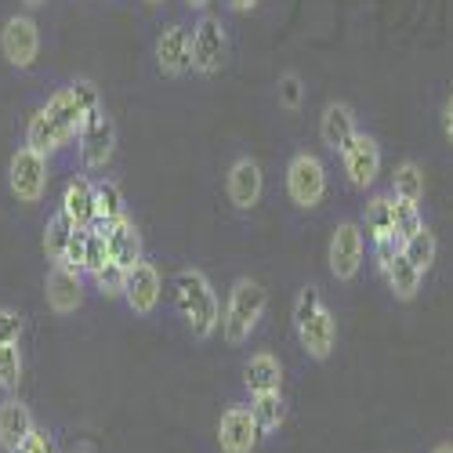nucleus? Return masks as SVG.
Wrapping results in <instances>:
<instances>
[{"label": "nucleus", "instance_id": "obj_6", "mask_svg": "<svg viewBox=\"0 0 453 453\" xmlns=\"http://www.w3.org/2000/svg\"><path fill=\"white\" fill-rule=\"evenodd\" d=\"M366 257V233L356 221H337L326 243V269L337 283H356Z\"/></svg>", "mask_w": 453, "mask_h": 453}, {"label": "nucleus", "instance_id": "obj_39", "mask_svg": "<svg viewBox=\"0 0 453 453\" xmlns=\"http://www.w3.org/2000/svg\"><path fill=\"white\" fill-rule=\"evenodd\" d=\"M257 4H261V0H225V8H229L233 15H250Z\"/></svg>", "mask_w": 453, "mask_h": 453}, {"label": "nucleus", "instance_id": "obj_1", "mask_svg": "<svg viewBox=\"0 0 453 453\" xmlns=\"http://www.w3.org/2000/svg\"><path fill=\"white\" fill-rule=\"evenodd\" d=\"M95 109H102V95L91 81H73V84L58 88L29 117L26 145L36 149V153H44V157L58 153V149H65L73 138H81V127Z\"/></svg>", "mask_w": 453, "mask_h": 453}, {"label": "nucleus", "instance_id": "obj_11", "mask_svg": "<svg viewBox=\"0 0 453 453\" xmlns=\"http://www.w3.org/2000/svg\"><path fill=\"white\" fill-rule=\"evenodd\" d=\"M0 55L8 58L12 69H33V62L41 58V26L33 15L19 12L0 29Z\"/></svg>", "mask_w": 453, "mask_h": 453}, {"label": "nucleus", "instance_id": "obj_9", "mask_svg": "<svg viewBox=\"0 0 453 453\" xmlns=\"http://www.w3.org/2000/svg\"><path fill=\"white\" fill-rule=\"evenodd\" d=\"M225 58H229V33L218 15H200L193 26V73L196 77H214L221 73Z\"/></svg>", "mask_w": 453, "mask_h": 453}, {"label": "nucleus", "instance_id": "obj_10", "mask_svg": "<svg viewBox=\"0 0 453 453\" xmlns=\"http://www.w3.org/2000/svg\"><path fill=\"white\" fill-rule=\"evenodd\" d=\"M381 164H385L381 142H377L373 134H366V131H359L342 153V171H345L349 185L359 188V193H366V188L377 185V178H381Z\"/></svg>", "mask_w": 453, "mask_h": 453}, {"label": "nucleus", "instance_id": "obj_42", "mask_svg": "<svg viewBox=\"0 0 453 453\" xmlns=\"http://www.w3.org/2000/svg\"><path fill=\"white\" fill-rule=\"evenodd\" d=\"M44 4H48V0H22V8H29V12L33 8H44Z\"/></svg>", "mask_w": 453, "mask_h": 453}, {"label": "nucleus", "instance_id": "obj_19", "mask_svg": "<svg viewBox=\"0 0 453 453\" xmlns=\"http://www.w3.org/2000/svg\"><path fill=\"white\" fill-rule=\"evenodd\" d=\"M91 229H102V233H105L112 261H120L124 269H134L138 261H142V236H138L134 221H131L127 214H124V218H117V221H109V225H98V221H95Z\"/></svg>", "mask_w": 453, "mask_h": 453}, {"label": "nucleus", "instance_id": "obj_35", "mask_svg": "<svg viewBox=\"0 0 453 453\" xmlns=\"http://www.w3.org/2000/svg\"><path fill=\"white\" fill-rule=\"evenodd\" d=\"M22 337V312L0 305V345H19Z\"/></svg>", "mask_w": 453, "mask_h": 453}, {"label": "nucleus", "instance_id": "obj_36", "mask_svg": "<svg viewBox=\"0 0 453 453\" xmlns=\"http://www.w3.org/2000/svg\"><path fill=\"white\" fill-rule=\"evenodd\" d=\"M84 247H88V229H77L65 247V257H62V265H69L73 273H84Z\"/></svg>", "mask_w": 453, "mask_h": 453}, {"label": "nucleus", "instance_id": "obj_22", "mask_svg": "<svg viewBox=\"0 0 453 453\" xmlns=\"http://www.w3.org/2000/svg\"><path fill=\"white\" fill-rule=\"evenodd\" d=\"M381 276L388 280L392 297H395V301H403V305H406V301L418 297V294H421V287H425V273H421L418 265H413V261H410L406 254H399Z\"/></svg>", "mask_w": 453, "mask_h": 453}, {"label": "nucleus", "instance_id": "obj_23", "mask_svg": "<svg viewBox=\"0 0 453 453\" xmlns=\"http://www.w3.org/2000/svg\"><path fill=\"white\" fill-rule=\"evenodd\" d=\"M363 233H366V240L395 233V196L392 193H377V196L366 200V207H363Z\"/></svg>", "mask_w": 453, "mask_h": 453}, {"label": "nucleus", "instance_id": "obj_40", "mask_svg": "<svg viewBox=\"0 0 453 453\" xmlns=\"http://www.w3.org/2000/svg\"><path fill=\"white\" fill-rule=\"evenodd\" d=\"M181 4H185L188 12H196V15H207V8H211V0H181Z\"/></svg>", "mask_w": 453, "mask_h": 453}, {"label": "nucleus", "instance_id": "obj_20", "mask_svg": "<svg viewBox=\"0 0 453 453\" xmlns=\"http://www.w3.org/2000/svg\"><path fill=\"white\" fill-rule=\"evenodd\" d=\"M77 229H91L95 225V178L81 174V178H73L65 185V193H62V207H58Z\"/></svg>", "mask_w": 453, "mask_h": 453}, {"label": "nucleus", "instance_id": "obj_2", "mask_svg": "<svg viewBox=\"0 0 453 453\" xmlns=\"http://www.w3.org/2000/svg\"><path fill=\"white\" fill-rule=\"evenodd\" d=\"M171 290H174V309L181 323L188 326V334L196 342H211L221 326V305H218V290L207 280V273L196 265H185L174 273Z\"/></svg>", "mask_w": 453, "mask_h": 453}, {"label": "nucleus", "instance_id": "obj_38", "mask_svg": "<svg viewBox=\"0 0 453 453\" xmlns=\"http://www.w3.org/2000/svg\"><path fill=\"white\" fill-rule=\"evenodd\" d=\"M442 138H446L449 149H453V91H449L446 102H442Z\"/></svg>", "mask_w": 453, "mask_h": 453}, {"label": "nucleus", "instance_id": "obj_26", "mask_svg": "<svg viewBox=\"0 0 453 453\" xmlns=\"http://www.w3.org/2000/svg\"><path fill=\"white\" fill-rule=\"evenodd\" d=\"M403 254L428 276V273L435 269V261H439V236H435L432 225H425L421 233H413V236L403 243Z\"/></svg>", "mask_w": 453, "mask_h": 453}, {"label": "nucleus", "instance_id": "obj_16", "mask_svg": "<svg viewBox=\"0 0 453 453\" xmlns=\"http://www.w3.org/2000/svg\"><path fill=\"white\" fill-rule=\"evenodd\" d=\"M44 297L55 316H73L84 305V273H73L69 265H51L44 280Z\"/></svg>", "mask_w": 453, "mask_h": 453}, {"label": "nucleus", "instance_id": "obj_29", "mask_svg": "<svg viewBox=\"0 0 453 453\" xmlns=\"http://www.w3.org/2000/svg\"><path fill=\"white\" fill-rule=\"evenodd\" d=\"M91 283H95V290L102 294V297H109V301H117V297H124V290H127V269L120 265V261H105V265L98 269V273H91L88 276Z\"/></svg>", "mask_w": 453, "mask_h": 453}, {"label": "nucleus", "instance_id": "obj_37", "mask_svg": "<svg viewBox=\"0 0 453 453\" xmlns=\"http://www.w3.org/2000/svg\"><path fill=\"white\" fill-rule=\"evenodd\" d=\"M19 453H58V446H55L51 432H44V428H36V432H33V435L26 439V446H22Z\"/></svg>", "mask_w": 453, "mask_h": 453}, {"label": "nucleus", "instance_id": "obj_4", "mask_svg": "<svg viewBox=\"0 0 453 453\" xmlns=\"http://www.w3.org/2000/svg\"><path fill=\"white\" fill-rule=\"evenodd\" d=\"M265 309H269V290L261 287L257 280L250 276H240L233 287H229V297H225V312H221V337L229 349H243L254 330L265 319Z\"/></svg>", "mask_w": 453, "mask_h": 453}, {"label": "nucleus", "instance_id": "obj_41", "mask_svg": "<svg viewBox=\"0 0 453 453\" xmlns=\"http://www.w3.org/2000/svg\"><path fill=\"white\" fill-rule=\"evenodd\" d=\"M432 453H453V442H449V439H442V442H435V446H432Z\"/></svg>", "mask_w": 453, "mask_h": 453}, {"label": "nucleus", "instance_id": "obj_34", "mask_svg": "<svg viewBox=\"0 0 453 453\" xmlns=\"http://www.w3.org/2000/svg\"><path fill=\"white\" fill-rule=\"evenodd\" d=\"M109 257H112V254H109V240H105V233H102V229H88V247H84V276L98 273Z\"/></svg>", "mask_w": 453, "mask_h": 453}, {"label": "nucleus", "instance_id": "obj_12", "mask_svg": "<svg viewBox=\"0 0 453 453\" xmlns=\"http://www.w3.org/2000/svg\"><path fill=\"white\" fill-rule=\"evenodd\" d=\"M153 58L167 81L188 77V73H193V29H185L181 22L164 26L153 44Z\"/></svg>", "mask_w": 453, "mask_h": 453}, {"label": "nucleus", "instance_id": "obj_27", "mask_svg": "<svg viewBox=\"0 0 453 453\" xmlns=\"http://www.w3.org/2000/svg\"><path fill=\"white\" fill-rule=\"evenodd\" d=\"M73 233H77V225H73L62 211L48 218V225H44V254H48L51 265H62V257H65V247H69Z\"/></svg>", "mask_w": 453, "mask_h": 453}, {"label": "nucleus", "instance_id": "obj_17", "mask_svg": "<svg viewBox=\"0 0 453 453\" xmlns=\"http://www.w3.org/2000/svg\"><path fill=\"white\" fill-rule=\"evenodd\" d=\"M359 134V120H356V109L349 102H326L323 117H319V145L326 153L342 157L345 145Z\"/></svg>", "mask_w": 453, "mask_h": 453}, {"label": "nucleus", "instance_id": "obj_32", "mask_svg": "<svg viewBox=\"0 0 453 453\" xmlns=\"http://www.w3.org/2000/svg\"><path fill=\"white\" fill-rule=\"evenodd\" d=\"M425 214H421V203H410V200H395V233L403 236V243L425 229Z\"/></svg>", "mask_w": 453, "mask_h": 453}, {"label": "nucleus", "instance_id": "obj_3", "mask_svg": "<svg viewBox=\"0 0 453 453\" xmlns=\"http://www.w3.org/2000/svg\"><path fill=\"white\" fill-rule=\"evenodd\" d=\"M294 334H297V345L312 363H326L337 349V319L330 312V305L323 301V290L316 283H305L294 294Z\"/></svg>", "mask_w": 453, "mask_h": 453}, {"label": "nucleus", "instance_id": "obj_15", "mask_svg": "<svg viewBox=\"0 0 453 453\" xmlns=\"http://www.w3.org/2000/svg\"><path fill=\"white\" fill-rule=\"evenodd\" d=\"M160 297H164V280H160V269L153 261H138L134 269H127V290H124V301L134 316H153L160 309Z\"/></svg>", "mask_w": 453, "mask_h": 453}, {"label": "nucleus", "instance_id": "obj_28", "mask_svg": "<svg viewBox=\"0 0 453 453\" xmlns=\"http://www.w3.org/2000/svg\"><path fill=\"white\" fill-rule=\"evenodd\" d=\"M95 221L98 225H109V221H117V218H124L127 211H124V193H120V185L117 181H109V178H102V181H95Z\"/></svg>", "mask_w": 453, "mask_h": 453}, {"label": "nucleus", "instance_id": "obj_18", "mask_svg": "<svg viewBox=\"0 0 453 453\" xmlns=\"http://www.w3.org/2000/svg\"><path fill=\"white\" fill-rule=\"evenodd\" d=\"M33 432H36L33 413H29V406L22 399H4L0 403V449L19 453Z\"/></svg>", "mask_w": 453, "mask_h": 453}, {"label": "nucleus", "instance_id": "obj_43", "mask_svg": "<svg viewBox=\"0 0 453 453\" xmlns=\"http://www.w3.org/2000/svg\"><path fill=\"white\" fill-rule=\"evenodd\" d=\"M145 4H149V8H160V4H167V0H145Z\"/></svg>", "mask_w": 453, "mask_h": 453}, {"label": "nucleus", "instance_id": "obj_30", "mask_svg": "<svg viewBox=\"0 0 453 453\" xmlns=\"http://www.w3.org/2000/svg\"><path fill=\"white\" fill-rule=\"evenodd\" d=\"M22 385V352L19 345H0V388L8 395L19 392Z\"/></svg>", "mask_w": 453, "mask_h": 453}, {"label": "nucleus", "instance_id": "obj_25", "mask_svg": "<svg viewBox=\"0 0 453 453\" xmlns=\"http://www.w3.org/2000/svg\"><path fill=\"white\" fill-rule=\"evenodd\" d=\"M250 410L257 418V428L261 435H273L287 425V399L283 392H261V395H250Z\"/></svg>", "mask_w": 453, "mask_h": 453}, {"label": "nucleus", "instance_id": "obj_8", "mask_svg": "<svg viewBox=\"0 0 453 453\" xmlns=\"http://www.w3.org/2000/svg\"><path fill=\"white\" fill-rule=\"evenodd\" d=\"M8 185L19 196V203H41L48 193V157L22 145L8 160Z\"/></svg>", "mask_w": 453, "mask_h": 453}, {"label": "nucleus", "instance_id": "obj_33", "mask_svg": "<svg viewBox=\"0 0 453 453\" xmlns=\"http://www.w3.org/2000/svg\"><path fill=\"white\" fill-rule=\"evenodd\" d=\"M403 254V236L399 233H388V236H377V240H370V257H373V265H377V273H385L392 261Z\"/></svg>", "mask_w": 453, "mask_h": 453}, {"label": "nucleus", "instance_id": "obj_7", "mask_svg": "<svg viewBox=\"0 0 453 453\" xmlns=\"http://www.w3.org/2000/svg\"><path fill=\"white\" fill-rule=\"evenodd\" d=\"M77 145H81V164H84L88 174H102L112 164V153H117V124H112L105 105L95 109L84 120Z\"/></svg>", "mask_w": 453, "mask_h": 453}, {"label": "nucleus", "instance_id": "obj_24", "mask_svg": "<svg viewBox=\"0 0 453 453\" xmlns=\"http://www.w3.org/2000/svg\"><path fill=\"white\" fill-rule=\"evenodd\" d=\"M425 167L418 160H399L392 171V196L395 200H410V203H421L425 200Z\"/></svg>", "mask_w": 453, "mask_h": 453}, {"label": "nucleus", "instance_id": "obj_21", "mask_svg": "<svg viewBox=\"0 0 453 453\" xmlns=\"http://www.w3.org/2000/svg\"><path fill=\"white\" fill-rule=\"evenodd\" d=\"M243 388H247V395L283 392V363L273 352H254L243 363Z\"/></svg>", "mask_w": 453, "mask_h": 453}, {"label": "nucleus", "instance_id": "obj_14", "mask_svg": "<svg viewBox=\"0 0 453 453\" xmlns=\"http://www.w3.org/2000/svg\"><path fill=\"white\" fill-rule=\"evenodd\" d=\"M225 196L236 211H254L265 196V174H261V164L254 157H236L229 174H225Z\"/></svg>", "mask_w": 453, "mask_h": 453}, {"label": "nucleus", "instance_id": "obj_13", "mask_svg": "<svg viewBox=\"0 0 453 453\" xmlns=\"http://www.w3.org/2000/svg\"><path fill=\"white\" fill-rule=\"evenodd\" d=\"M261 442V428L250 403H229L218 418V446L221 453H254Z\"/></svg>", "mask_w": 453, "mask_h": 453}, {"label": "nucleus", "instance_id": "obj_5", "mask_svg": "<svg viewBox=\"0 0 453 453\" xmlns=\"http://www.w3.org/2000/svg\"><path fill=\"white\" fill-rule=\"evenodd\" d=\"M287 200L297 211H316L326 200V164L309 149H297L287 160Z\"/></svg>", "mask_w": 453, "mask_h": 453}, {"label": "nucleus", "instance_id": "obj_31", "mask_svg": "<svg viewBox=\"0 0 453 453\" xmlns=\"http://www.w3.org/2000/svg\"><path fill=\"white\" fill-rule=\"evenodd\" d=\"M305 81L297 77V73H283V77L276 81V98H280V109L287 112H297L301 105H305Z\"/></svg>", "mask_w": 453, "mask_h": 453}]
</instances>
